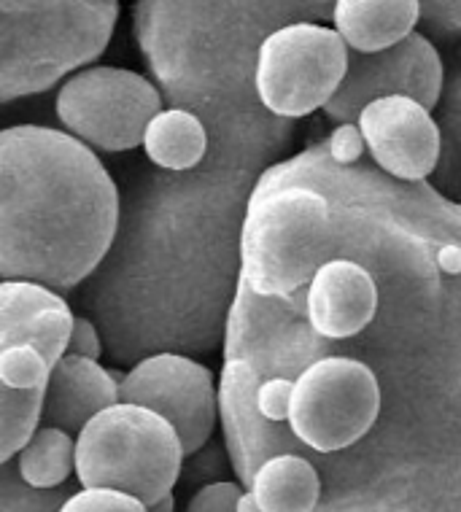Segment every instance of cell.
<instances>
[{
    "instance_id": "obj_13",
    "label": "cell",
    "mask_w": 461,
    "mask_h": 512,
    "mask_svg": "<svg viewBox=\"0 0 461 512\" xmlns=\"http://www.w3.org/2000/svg\"><path fill=\"white\" fill-rule=\"evenodd\" d=\"M305 310L308 324L319 337L346 343L373 327L381 305L375 275L356 259L332 256L313 273L308 289L292 294H267Z\"/></svg>"
},
{
    "instance_id": "obj_31",
    "label": "cell",
    "mask_w": 461,
    "mask_h": 512,
    "mask_svg": "<svg viewBox=\"0 0 461 512\" xmlns=\"http://www.w3.org/2000/svg\"><path fill=\"white\" fill-rule=\"evenodd\" d=\"M149 510H154V512H173V510H176V496H173V491L162 494L157 502L151 504Z\"/></svg>"
},
{
    "instance_id": "obj_21",
    "label": "cell",
    "mask_w": 461,
    "mask_h": 512,
    "mask_svg": "<svg viewBox=\"0 0 461 512\" xmlns=\"http://www.w3.org/2000/svg\"><path fill=\"white\" fill-rule=\"evenodd\" d=\"M76 488L60 486V488H36L27 483L25 477L17 472V464L11 461H0V510L17 512V510H63L68 496Z\"/></svg>"
},
{
    "instance_id": "obj_2",
    "label": "cell",
    "mask_w": 461,
    "mask_h": 512,
    "mask_svg": "<svg viewBox=\"0 0 461 512\" xmlns=\"http://www.w3.org/2000/svg\"><path fill=\"white\" fill-rule=\"evenodd\" d=\"M259 173L219 159L149 173L130 197L84 308L116 364L157 351L205 354L227 329Z\"/></svg>"
},
{
    "instance_id": "obj_4",
    "label": "cell",
    "mask_w": 461,
    "mask_h": 512,
    "mask_svg": "<svg viewBox=\"0 0 461 512\" xmlns=\"http://www.w3.org/2000/svg\"><path fill=\"white\" fill-rule=\"evenodd\" d=\"M122 224V197L95 149L68 130L0 133V275L71 292L95 273Z\"/></svg>"
},
{
    "instance_id": "obj_9",
    "label": "cell",
    "mask_w": 461,
    "mask_h": 512,
    "mask_svg": "<svg viewBox=\"0 0 461 512\" xmlns=\"http://www.w3.org/2000/svg\"><path fill=\"white\" fill-rule=\"evenodd\" d=\"M162 108L165 95L157 81L116 65L81 68L60 84L54 98L63 130L103 154L143 146L146 127Z\"/></svg>"
},
{
    "instance_id": "obj_26",
    "label": "cell",
    "mask_w": 461,
    "mask_h": 512,
    "mask_svg": "<svg viewBox=\"0 0 461 512\" xmlns=\"http://www.w3.org/2000/svg\"><path fill=\"white\" fill-rule=\"evenodd\" d=\"M246 491L240 480H213L200 486L187 502L189 512H238V499Z\"/></svg>"
},
{
    "instance_id": "obj_14",
    "label": "cell",
    "mask_w": 461,
    "mask_h": 512,
    "mask_svg": "<svg viewBox=\"0 0 461 512\" xmlns=\"http://www.w3.org/2000/svg\"><path fill=\"white\" fill-rule=\"evenodd\" d=\"M73 316L57 289L30 278H3L0 283V348L27 343L57 364L68 354Z\"/></svg>"
},
{
    "instance_id": "obj_29",
    "label": "cell",
    "mask_w": 461,
    "mask_h": 512,
    "mask_svg": "<svg viewBox=\"0 0 461 512\" xmlns=\"http://www.w3.org/2000/svg\"><path fill=\"white\" fill-rule=\"evenodd\" d=\"M103 332L95 324L92 316H76V324H73L71 343H68V354L89 356V359H100L103 356Z\"/></svg>"
},
{
    "instance_id": "obj_25",
    "label": "cell",
    "mask_w": 461,
    "mask_h": 512,
    "mask_svg": "<svg viewBox=\"0 0 461 512\" xmlns=\"http://www.w3.org/2000/svg\"><path fill=\"white\" fill-rule=\"evenodd\" d=\"M294 397V378L286 375H273V378L259 380L254 399H257L259 413L265 415L273 424H284L289 421V410H292Z\"/></svg>"
},
{
    "instance_id": "obj_23",
    "label": "cell",
    "mask_w": 461,
    "mask_h": 512,
    "mask_svg": "<svg viewBox=\"0 0 461 512\" xmlns=\"http://www.w3.org/2000/svg\"><path fill=\"white\" fill-rule=\"evenodd\" d=\"M143 512V499L114 486H79L63 504V512Z\"/></svg>"
},
{
    "instance_id": "obj_11",
    "label": "cell",
    "mask_w": 461,
    "mask_h": 512,
    "mask_svg": "<svg viewBox=\"0 0 461 512\" xmlns=\"http://www.w3.org/2000/svg\"><path fill=\"white\" fill-rule=\"evenodd\" d=\"M125 402H138L165 415L192 456L211 442L219 415V389L213 372L181 351H157L138 359L119 378Z\"/></svg>"
},
{
    "instance_id": "obj_8",
    "label": "cell",
    "mask_w": 461,
    "mask_h": 512,
    "mask_svg": "<svg viewBox=\"0 0 461 512\" xmlns=\"http://www.w3.org/2000/svg\"><path fill=\"white\" fill-rule=\"evenodd\" d=\"M351 46L335 27L300 19L265 38L257 60V92L270 114L305 119L343 84Z\"/></svg>"
},
{
    "instance_id": "obj_27",
    "label": "cell",
    "mask_w": 461,
    "mask_h": 512,
    "mask_svg": "<svg viewBox=\"0 0 461 512\" xmlns=\"http://www.w3.org/2000/svg\"><path fill=\"white\" fill-rule=\"evenodd\" d=\"M424 3V27L437 41L461 38V0H421Z\"/></svg>"
},
{
    "instance_id": "obj_18",
    "label": "cell",
    "mask_w": 461,
    "mask_h": 512,
    "mask_svg": "<svg viewBox=\"0 0 461 512\" xmlns=\"http://www.w3.org/2000/svg\"><path fill=\"white\" fill-rule=\"evenodd\" d=\"M143 151L160 170H192L211 151V133L203 116L184 106L162 108L143 135Z\"/></svg>"
},
{
    "instance_id": "obj_20",
    "label": "cell",
    "mask_w": 461,
    "mask_h": 512,
    "mask_svg": "<svg viewBox=\"0 0 461 512\" xmlns=\"http://www.w3.org/2000/svg\"><path fill=\"white\" fill-rule=\"evenodd\" d=\"M46 386L14 389L0 383V461H11L44 421Z\"/></svg>"
},
{
    "instance_id": "obj_16",
    "label": "cell",
    "mask_w": 461,
    "mask_h": 512,
    "mask_svg": "<svg viewBox=\"0 0 461 512\" xmlns=\"http://www.w3.org/2000/svg\"><path fill=\"white\" fill-rule=\"evenodd\" d=\"M424 19L421 0H335L332 25L354 52H381L408 38Z\"/></svg>"
},
{
    "instance_id": "obj_10",
    "label": "cell",
    "mask_w": 461,
    "mask_h": 512,
    "mask_svg": "<svg viewBox=\"0 0 461 512\" xmlns=\"http://www.w3.org/2000/svg\"><path fill=\"white\" fill-rule=\"evenodd\" d=\"M386 95H410L437 108L445 95V65L437 46L413 30L399 44L381 52H354L343 84L337 87L324 114L329 122H356L362 108Z\"/></svg>"
},
{
    "instance_id": "obj_19",
    "label": "cell",
    "mask_w": 461,
    "mask_h": 512,
    "mask_svg": "<svg viewBox=\"0 0 461 512\" xmlns=\"http://www.w3.org/2000/svg\"><path fill=\"white\" fill-rule=\"evenodd\" d=\"M14 464L30 486H68V480L76 477V440L60 426L44 424L14 456Z\"/></svg>"
},
{
    "instance_id": "obj_12",
    "label": "cell",
    "mask_w": 461,
    "mask_h": 512,
    "mask_svg": "<svg viewBox=\"0 0 461 512\" xmlns=\"http://www.w3.org/2000/svg\"><path fill=\"white\" fill-rule=\"evenodd\" d=\"M367 151L375 165L402 181H429L443 159V127L432 108L410 95H386L359 114Z\"/></svg>"
},
{
    "instance_id": "obj_30",
    "label": "cell",
    "mask_w": 461,
    "mask_h": 512,
    "mask_svg": "<svg viewBox=\"0 0 461 512\" xmlns=\"http://www.w3.org/2000/svg\"><path fill=\"white\" fill-rule=\"evenodd\" d=\"M238 512H259V499H257V494L251 491V488H246V491L240 494Z\"/></svg>"
},
{
    "instance_id": "obj_22",
    "label": "cell",
    "mask_w": 461,
    "mask_h": 512,
    "mask_svg": "<svg viewBox=\"0 0 461 512\" xmlns=\"http://www.w3.org/2000/svg\"><path fill=\"white\" fill-rule=\"evenodd\" d=\"M52 364L36 345L17 343L0 348V383L14 389H38L49 386Z\"/></svg>"
},
{
    "instance_id": "obj_6",
    "label": "cell",
    "mask_w": 461,
    "mask_h": 512,
    "mask_svg": "<svg viewBox=\"0 0 461 512\" xmlns=\"http://www.w3.org/2000/svg\"><path fill=\"white\" fill-rule=\"evenodd\" d=\"M184 442L165 415L119 399L76 434L79 486H114L146 502L173 491L184 469Z\"/></svg>"
},
{
    "instance_id": "obj_24",
    "label": "cell",
    "mask_w": 461,
    "mask_h": 512,
    "mask_svg": "<svg viewBox=\"0 0 461 512\" xmlns=\"http://www.w3.org/2000/svg\"><path fill=\"white\" fill-rule=\"evenodd\" d=\"M232 469L230 451L227 445H213V442H205L200 451L192 453V459H184V469L181 475L187 477V486H205V483H213L219 480Z\"/></svg>"
},
{
    "instance_id": "obj_3",
    "label": "cell",
    "mask_w": 461,
    "mask_h": 512,
    "mask_svg": "<svg viewBox=\"0 0 461 512\" xmlns=\"http://www.w3.org/2000/svg\"><path fill=\"white\" fill-rule=\"evenodd\" d=\"M335 0H135L133 33L170 106L203 116L205 159L265 173L292 141V119L257 92L265 38L300 19H332Z\"/></svg>"
},
{
    "instance_id": "obj_5",
    "label": "cell",
    "mask_w": 461,
    "mask_h": 512,
    "mask_svg": "<svg viewBox=\"0 0 461 512\" xmlns=\"http://www.w3.org/2000/svg\"><path fill=\"white\" fill-rule=\"evenodd\" d=\"M119 0H0V100L52 89L106 52Z\"/></svg>"
},
{
    "instance_id": "obj_15",
    "label": "cell",
    "mask_w": 461,
    "mask_h": 512,
    "mask_svg": "<svg viewBox=\"0 0 461 512\" xmlns=\"http://www.w3.org/2000/svg\"><path fill=\"white\" fill-rule=\"evenodd\" d=\"M119 399V380L100 364V359L65 354L49 375L44 424L79 434L100 410L116 405Z\"/></svg>"
},
{
    "instance_id": "obj_1",
    "label": "cell",
    "mask_w": 461,
    "mask_h": 512,
    "mask_svg": "<svg viewBox=\"0 0 461 512\" xmlns=\"http://www.w3.org/2000/svg\"><path fill=\"white\" fill-rule=\"evenodd\" d=\"M259 181L305 186L300 227L267 273V294L308 289L332 256L356 259L375 275L381 305L348 356L378 372L383 405L461 383V203L362 159L340 165L327 143L273 162Z\"/></svg>"
},
{
    "instance_id": "obj_7",
    "label": "cell",
    "mask_w": 461,
    "mask_h": 512,
    "mask_svg": "<svg viewBox=\"0 0 461 512\" xmlns=\"http://www.w3.org/2000/svg\"><path fill=\"white\" fill-rule=\"evenodd\" d=\"M381 410L378 372L356 356L329 354L294 378L289 426L316 461L362 442Z\"/></svg>"
},
{
    "instance_id": "obj_17",
    "label": "cell",
    "mask_w": 461,
    "mask_h": 512,
    "mask_svg": "<svg viewBox=\"0 0 461 512\" xmlns=\"http://www.w3.org/2000/svg\"><path fill=\"white\" fill-rule=\"evenodd\" d=\"M249 488L257 494L262 512H311L321 507L324 477L311 456L286 451L262 461Z\"/></svg>"
},
{
    "instance_id": "obj_28",
    "label": "cell",
    "mask_w": 461,
    "mask_h": 512,
    "mask_svg": "<svg viewBox=\"0 0 461 512\" xmlns=\"http://www.w3.org/2000/svg\"><path fill=\"white\" fill-rule=\"evenodd\" d=\"M324 143H327L329 157L340 165H354L364 157V149H367L359 122H340Z\"/></svg>"
}]
</instances>
